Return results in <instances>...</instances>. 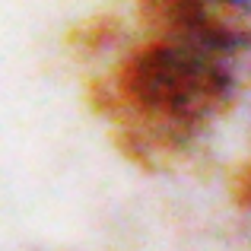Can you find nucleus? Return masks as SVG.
<instances>
[{
    "instance_id": "nucleus-1",
    "label": "nucleus",
    "mask_w": 251,
    "mask_h": 251,
    "mask_svg": "<svg viewBox=\"0 0 251 251\" xmlns=\"http://www.w3.org/2000/svg\"><path fill=\"white\" fill-rule=\"evenodd\" d=\"M226 3L232 6V10H239L242 16H245L248 23H251V0H226Z\"/></svg>"
}]
</instances>
